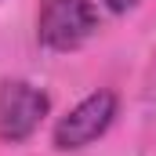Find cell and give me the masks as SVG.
Listing matches in <instances>:
<instances>
[{"mask_svg": "<svg viewBox=\"0 0 156 156\" xmlns=\"http://www.w3.org/2000/svg\"><path fill=\"white\" fill-rule=\"evenodd\" d=\"M98 33V4L94 0H40L37 40L55 55H69Z\"/></svg>", "mask_w": 156, "mask_h": 156, "instance_id": "6da1fadb", "label": "cell"}, {"mask_svg": "<svg viewBox=\"0 0 156 156\" xmlns=\"http://www.w3.org/2000/svg\"><path fill=\"white\" fill-rule=\"evenodd\" d=\"M116 109H120V102H116L113 91H105V87L102 91H91L87 98H80L76 105L55 123V149L73 153V149H83V145L98 142L113 127Z\"/></svg>", "mask_w": 156, "mask_h": 156, "instance_id": "7a4b0ae2", "label": "cell"}, {"mask_svg": "<svg viewBox=\"0 0 156 156\" xmlns=\"http://www.w3.org/2000/svg\"><path fill=\"white\" fill-rule=\"evenodd\" d=\"M47 113H51V98L29 80L0 83V138L4 142H11V145L29 142Z\"/></svg>", "mask_w": 156, "mask_h": 156, "instance_id": "3957f363", "label": "cell"}, {"mask_svg": "<svg viewBox=\"0 0 156 156\" xmlns=\"http://www.w3.org/2000/svg\"><path fill=\"white\" fill-rule=\"evenodd\" d=\"M102 4H105V11H113V15H127L138 0H102Z\"/></svg>", "mask_w": 156, "mask_h": 156, "instance_id": "277c9868", "label": "cell"}]
</instances>
